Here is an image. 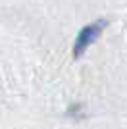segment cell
Listing matches in <instances>:
<instances>
[{
    "instance_id": "1",
    "label": "cell",
    "mask_w": 127,
    "mask_h": 129,
    "mask_svg": "<svg viewBox=\"0 0 127 129\" xmlns=\"http://www.w3.org/2000/svg\"><path fill=\"white\" fill-rule=\"evenodd\" d=\"M108 25V19L100 17V19H96V21H90L77 33V37H75V43H73V48H71V54H73V58H81L85 56V52L89 50L90 44H94L98 39H100L102 31L106 29Z\"/></svg>"
},
{
    "instance_id": "2",
    "label": "cell",
    "mask_w": 127,
    "mask_h": 129,
    "mask_svg": "<svg viewBox=\"0 0 127 129\" xmlns=\"http://www.w3.org/2000/svg\"><path fill=\"white\" fill-rule=\"evenodd\" d=\"M66 116H68V118H73V119L85 118V106H83V104H79V102L71 104V106L66 110Z\"/></svg>"
}]
</instances>
